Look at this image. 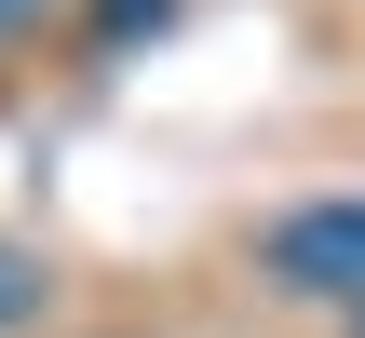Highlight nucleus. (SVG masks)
I'll return each mask as SVG.
<instances>
[{
  "mask_svg": "<svg viewBox=\"0 0 365 338\" xmlns=\"http://www.w3.org/2000/svg\"><path fill=\"white\" fill-rule=\"evenodd\" d=\"M271 285L352 298V312H365V190H352V203H298V217L271 230Z\"/></svg>",
  "mask_w": 365,
  "mask_h": 338,
  "instance_id": "1",
  "label": "nucleus"
},
{
  "mask_svg": "<svg viewBox=\"0 0 365 338\" xmlns=\"http://www.w3.org/2000/svg\"><path fill=\"white\" fill-rule=\"evenodd\" d=\"M27 312H41V271H27V257L0 244V325H27Z\"/></svg>",
  "mask_w": 365,
  "mask_h": 338,
  "instance_id": "2",
  "label": "nucleus"
},
{
  "mask_svg": "<svg viewBox=\"0 0 365 338\" xmlns=\"http://www.w3.org/2000/svg\"><path fill=\"white\" fill-rule=\"evenodd\" d=\"M352 338H365V312H352Z\"/></svg>",
  "mask_w": 365,
  "mask_h": 338,
  "instance_id": "3",
  "label": "nucleus"
},
{
  "mask_svg": "<svg viewBox=\"0 0 365 338\" xmlns=\"http://www.w3.org/2000/svg\"><path fill=\"white\" fill-rule=\"evenodd\" d=\"M0 14H14V0H0Z\"/></svg>",
  "mask_w": 365,
  "mask_h": 338,
  "instance_id": "4",
  "label": "nucleus"
}]
</instances>
